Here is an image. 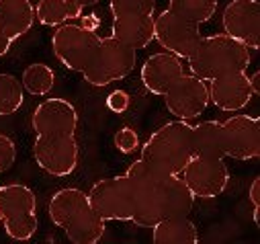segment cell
I'll use <instances>...</instances> for the list:
<instances>
[{"label": "cell", "instance_id": "6da1fadb", "mask_svg": "<svg viewBox=\"0 0 260 244\" xmlns=\"http://www.w3.org/2000/svg\"><path fill=\"white\" fill-rule=\"evenodd\" d=\"M134 185L136 211L132 222L140 228H154L158 222L188 216L194 205V195L180 174H162L136 160L125 172Z\"/></svg>", "mask_w": 260, "mask_h": 244}, {"label": "cell", "instance_id": "7a4b0ae2", "mask_svg": "<svg viewBox=\"0 0 260 244\" xmlns=\"http://www.w3.org/2000/svg\"><path fill=\"white\" fill-rule=\"evenodd\" d=\"M47 211L49 220L74 244H96L107 230V222L92 209L88 195L76 187L55 191Z\"/></svg>", "mask_w": 260, "mask_h": 244}, {"label": "cell", "instance_id": "3957f363", "mask_svg": "<svg viewBox=\"0 0 260 244\" xmlns=\"http://www.w3.org/2000/svg\"><path fill=\"white\" fill-rule=\"evenodd\" d=\"M250 62V47L228 33H213L201 37L199 45L188 55V70L192 76L209 82L230 72H244Z\"/></svg>", "mask_w": 260, "mask_h": 244}, {"label": "cell", "instance_id": "277c9868", "mask_svg": "<svg viewBox=\"0 0 260 244\" xmlns=\"http://www.w3.org/2000/svg\"><path fill=\"white\" fill-rule=\"evenodd\" d=\"M190 132L192 126L188 121L182 119L168 121L148 138V142L142 148L140 160L156 172L180 174L182 168L188 164V160L194 156L190 144Z\"/></svg>", "mask_w": 260, "mask_h": 244}, {"label": "cell", "instance_id": "5b68a950", "mask_svg": "<svg viewBox=\"0 0 260 244\" xmlns=\"http://www.w3.org/2000/svg\"><path fill=\"white\" fill-rule=\"evenodd\" d=\"M136 49L129 47L127 43L119 41L117 37H101L99 47L86 66L84 80L92 86H109L113 82H119L127 78L136 68Z\"/></svg>", "mask_w": 260, "mask_h": 244}, {"label": "cell", "instance_id": "8992f818", "mask_svg": "<svg viewBox=\"0 0 260 244\" xmlns=\"http://www.w3.org/2000/svg\"><path fill=\"white\" fill-rule=\"evenodd\" d=\"M0 218L13 240H31L37 232V197L33 189L21 182L0 187Z\"/></svg>", "mask_w": 260, "mask_h": 244}, {"label": "cell", "instance_id": "52a82bcc", "mask_svg": "<svg viewBox=\"0 0 260 244\" xmlns=\"http://www.w3.org/2000/svg\"><path fill=\"white\" fill-rule=\"evenodd\" d=\"M86 195L92 209L105 222H132L136 211V193L127 174L94 182Z\"/></svg>", "mask_w": 260, "mask_h": 244}, {"label": "cell", "instance_id": "ba28073f", "mask_svg": "<svg viewBox=\"0 0 260 244\" xmlns=\"http://www.w3.org/2000/svg\"><path fill=\"white\" fill-rule=\"evenodd\" d=\"M101 37L74 23H63L51 35V49L55 57L72 72H84L99 47Z\"/></svg>", "mask_w": 260, "mask_h": 244}, {"label": "cell", "instance_id": "9c48e42d", "mask_svg": "<svg viewBox=\"0 0 260 244\" xmlns=\"http://www.w3.org/2000/svg\"><path fill=\"white\" fill-rule=\"evenodd\" d=\"M180 176L194 195V199H215L228 187L230 168L223 162V158L192 156L188 164L182 168Z\"/></svg>", "mask_w": 260, "mask_h": 244}, {"label": "cell", "instance_id": "30bf717a", "mask_svg": "<svg viewBox=\"0 0 260 244\" xmlns=\"http://www.w3.org/2000/svg\"><path fill=\"white\" fill-rule=\"evenodd\" d=\"M33 158L51 176H68L76 170L80 148L76 136H35Z\"/></svg>", "mask_w": 260, "mask_h": 244}, {"label": "cell", "instance_id": "8fae6325", "mask_svg": "<svg viewBox=\"0 0 260 244\" xmlns=\"http://www.w3.org/2000/svg\"><path fill=\"white\" fill-rule=\"evenodd\" d=\"M201 37L203 35L197 23H190L168 9L154 17V39L168 53L180 59H188V55L199 45Z\"/></svg>", "mask_w": 260, "mask_h": 244}, {"label": "cell", "instance_id": "7c38bea8", "mask_svg": "<svg viewBox=\"0 0 260 244\" xmlns=\"http://www.w3.org/2000/svg\"><path fill=\"white\" fill-rule=\"evenodd\" d=\"M162 97L166 101V109L170 111V115L182 121L197 119L209 107L207 82L192 74H182Z\"/></svg>", "mask_w": 260, "mask_h": 244}, {"label": "cell", "instance_id": "4fadbf2b", "mask_svg": "<svg viewBox=\"0 0 260 244\" xmlns=\"http://www.w3.org/2000/svg\"><path fill=\"white\" fill-rule=\"evenodd\" d=\"M223 152L236 160H252L260 154V119L252 115H232L221 124Z\"/></svg>", "mask_w": 260, "mask_h": 244}, {"label": "cell", "instance_id": "5bb4252c", "mask_svg": "<svg viewBox=\"0 0 260 244\" xmlns=\"http://www.w3.org/2000/svg\"><path fill=\"white\" fill-rule=\"evenodd\" d=\"M31 126L35 136H74L78 128V111L66 99H45L35 107Z\"/></svg>", "mask_w": 260, "mask_h": 244}, {"label": "cell", "instance_id": "9a60e30c", "mask_svg": "<svg viewBox=\"0 0 260 244\" xmlns=\"http://www.w3.org/2000/svg\"><path fill=\"white\" fill-rule=\"evenodd\" d=\"M223 29L250 49L260 45V3L258 0H232L223 11Z\"/></svg>", "mask_w": 260, "mask_h": 244}, {"label": "cell", "instance_id": "2e32d148", "mask_svg": "<svg viewBox=\"0 0 260 244\" xmlns=\"http://www.w3.org/2000/svg\"><path fill=\"white\" fill-rule=\"evenodd\" d=\"M209 103H213L221 111H240L244 109L252 97L254 90L250 86V78L244 72H230L223 76H217L209 80Z\"/></svg>", "mask_w": 260, "mask_h": 244}, {"label": "cell", "instance_id": "e0dca14e", "mask_svg": "<svg viewBox=\"0 0 260 244\" xmlns=\"http://www.w3.org/2000/svg\"><path fill=\"white\" fill-rule=\"evenodd\" d=\"M140 74H142V82L146 90L162 97L184 74V66L180 57L168 51H160L146 59Z\"/></svg>", "mask_w": 260, "mask_h": 244}, {"label": "cell", "instance_id": "ac0fdd59", "mask_svg": "<svg viewBox=\"0 0 260 244\" xmlns=\"http://www.w3.org/2000/svg\"><path fill=\"white\" fill-rule=\"evenodd\" d=\"M35 23V7L31 0H0V33L11 41L21 39Z\"/></svg>", "mask_w": 260, "mask_h": 244}, {"label": "cell", "instance_id": "d6986e66", "mask_svg": "<svg viewBox=\"0 0 260 244\" xmlns=\"http://www.w3.org/2000/svg\"><path fill=\"white\" fill-rule=\"evenodd\" d=\"M113 37L134 49H144L154 41V15L113 17Z\"/></svg>", "mask_w": 260, "mask_h": 244}, {"label": "cell", "instance_id": "ffe728a7", "mask_svg": "<svg viewBox=\"0 0 260 244\" xmlns=\"http://www.w3.org/2000/svg\"><path fill=\"white\" fill-rule=\"evenodd\" d=\"M190 144L194 156H207V158H225L223 152V134H221V121L209 119L192 126Z\"/></svg>", "mask_w": 260, "mask_h": 244}, {"label": "cell", "instance_id": "44dd1931", "mask_svg": "<svg viewBox=\"0 0 260 244\" xmlns=\"http://www.w3.org/2000/svg\"><path fill=\"white\" fill-rule=\"evenodd\" d=\"M152 240L156 244H197L199 230L188 216H176L158 222L152 228Z\"/></svg>", "mask_w": 260, "mask_h": 244}, {"label": "cell", "instance_id": "7402d4cb", "mask_svg": "<svg viewBox=\"0 0 260 244\" xmlns=\"http://www.w3.org/2000/svg\"><path fill=\"white\" fill-rule=\"evenodd\" d=\"M80 17L82 9L72 5L70 0H39L35 7V19L45 27H59Z\"/></svg>", "mask_w": 260, "mask_h": 244}, {"label": "cell", "instance_id": "603a6c76", "mask_svg": "<svg viewBox=\"0 0 260 244\" xmlns=\"http://www.w3.org/2000/svg\"><path fill=\"white\" fill-rule=\"evenodd\" d=\"M168 11L190 21V23H207L217 11V0H170Z\"/></svg>", "mask_w": 260, "mask_h": 244}, {"label": "cell", "instance_id": "cb8c5ba5", "mask_svg": "<svg viewBox=\"0 0 260 244\" xmlns=\"http://www.w3.org/2000/svg\"><path fill=\"white\" fill-rule=\"evenodd\" d=\"M25 88L17 76L0 72V117L17 113L23 107Z\"/></svg>", "mask_w": 260, "mask_h": 244}, {"label": "cell", "instance_id": "d4e9b609", "mask_svg": "<svg viewBox=\"0 0 260 244\" xmlns=\"http://www.w3.org/2000/svg\"><path fill=\"white\" fill-rule=\"evenodd\" d=\"M21 84L27 93L43 97L47 95L55 84V72L47 64H31L25 68L21 76Z\"/></svg>", "mask_w": 260, "mask_h": 244}, {"label": "cell", "instance_id": "484cf974", "mask_svg": "<svg viewBox=\"0 0 260 244\" xmlns=\"http://www.w3.org/2000/svg\"><path fill=\"white\" fill-rule=\"evenodd\" d=\"M156 0H111L113 17H127V15H154Z\"/></svg>", "mask_w": 260, "mask_h": 244}, {"label": "cell", "instance_id": "4316f807", "mask_svg": "<svg viewBox=\"0 0 260 244\" xmlns=\"http://www.w3.org/2000/svg\"><path fill=\"white\" fill-rule=\"evenodd\" d=\"M140 146V140H138V134L132 130V128H121L117 134H115V148L123 154H132L134 150H138Z\"/></svg>", "mask_w": 260, "mask_h": 244}, {"label": "cell", "instance_id": "83f0119b", "mask_svg": "<svg viewBox=\"0 0 260 244\" xmlns=\"http://www.w3.org/2000/svg\"><path fill=\"white\" fill-rule=\"evenodd\" d=\"M17 158V146L15 142L7 136V134H0V172H7Z\"/></svg>", "mask_w": 260, "mask_h": 244}, {"label": "cell", "instance_id": "f1b7e54d", "mask_svg": "<svg viewBox=\"0 0 260 244\" xmlns=\"http://www.w3.org/2000/svg\"><path fill=\"white\" fill-rule=\"evenodd\" d=\"M129 103H132V99L125 90H115L107 97V105L113 113H125L129 109Z\"/></svg>", "mask_w": 260, "mask_h": 244}, {"label": "cell", "instance_id": "f546056e", "mask_svg": "<svg viewBox=\"0 0 260 244\" xmlns=\"http://www.w3.org/2000/svg\"><path fill=\"white\" fill-rule=\"evenodd\" d=\"M250 201L254 203V222L260 224V178L256 176L252 180V187H250Z\"/></svg>", "mask_w": 260, "mask_h": 244}, {"label": "cell", "instance_id": "4dcf8cb0", "mask_svg": "<svg viewBox=\"0 0 260 244\" xmlns=\"http://www.w3.org/2000/svg\"><path fill=\"white\" fill-rule=\"evenodd\" d=\"M11 43H13V41H11L9 37H5L3 33H0V57L9 53V49H11Z\"/></svg>", "mask_w": 260, "mask_h": 244}, {"label": "cell", "instance_id": "1f68e13d", "mask_svg": "<svg viewBox=\"0 0 260 244\" xmlns=\"http://www.w3.org/2000/svg\"><path fill=\"white\" fill-rule=\"evenodd\" d=\"M258 78H260V74H258V72H254V74L250 76V86H252L254 95H258V93H260V82H258Z\"/></svg>", "mask_w": 260, "mask_h": 244}, {"label": "cell", "instance_id": "d6a6232c", "mask_svg": "<svg viewBox=\"0 0 260 244\" xmlns=\"http://www.w3.org/2000/svg\"><path fill=\"white\" fill-rule=\"evenodd\" d=\"M70 3H72V5H76L78 9H84V7H94V5L99 3V0H70Z\"/></svg>", "mask_w": 260, "mask_h": 244}, {"label": "cell", "instance_id": "836d02e7", "mask_svg": "<svg viewBox=\"0 0 260 244\" xmlns=\"http://www.w3.org/2000/svg\"><path fill=\"white\" fill-rule=\"evenodd\" d=\"M0 224H3V218H0Z\"/></svg>", "mask_w": 260, "mask_h": 244}]
</instances>
